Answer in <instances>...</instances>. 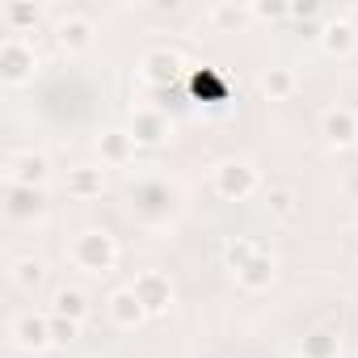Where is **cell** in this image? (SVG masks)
Instances as JSON below:
<instances>
[{
    "label": "cell",
    "mask_w": 358,
    "mask_h": 358,
    "mask_svg": "<svg viewBox=\"0 0 358 358\" xmlns=\"http://www.w3.org/2000/svg\"><path fill=\"white\" fill-rule=\"evenodd\" d=\"M72 266L76 270H89V274H110L118 266V241L106 232V228H85L76 232L72 249H68Z\"/></svg>",
    "instance_id": "obj_1"
},
{
    "label": "cell",
    "mask_w": 358,
    "mask_h": 358,
    "mask_svg": "<svg viewBox=\"0 0 358 358\" xmlns=\"http://www.w3.org/2000/svg\"><path fill=\"white\" fill-rule=\"evenodd\" d=\"M38 76V51L17 38V34H5L0 38V80H5L9 89H22Z\"/></svg>",
    "instance_id": "obj_2"
},
{
    "label": "cell",
    "mask_w": 358,
    "mask_h": 358,
    "mask_svg": "<svg viewBox=\"0 0 358 358\" xmlns=\"http://www.w3.org/2000/svg\"><path fill=\"white\" fill-rule=\"evenodd\" d=\"M257 169L249 164V160H224L220 169H215V190H220V199H228V203H245L253 190H257Z\"/></svg>",
    "instance_id": "obj_3"
},
{
    "label": "cell",
    "mask_w": 358,
    "mask_h": 358,
    "mask_svg": "<svg viewBox=\"0 0 358 358\" xmlns=\"http://www.w3.org/2000/svg\"><path fill=\"white\" fill-rule=\"evenodd\" d=\"M51 177V164H47V156L43 152H9L5 156V182L9 186H26V190H38L43 182Z\"/></svg>",
    "instance_id": "obj_4"
},
{
    "label": "cell",
    "mask_w": 358,
    "mask_h": 358,
    "mask_svg": "<svg viewBox=\"0 0 358 358\" xmlns=\"http://www.w3.org/2000/svg\"><path fill=\"white\" fill-rule=\"evenodd\" d=\"M131 291L139 295V303H143L148 316H164L173 308V282H169L164 270H139L135 282H131Z\"/></svg>",
    "instance_id": "obj_5"
},
{
    "label": "cell",
    "mask_w": 358,
    "mask_h": 358,
    "mask_svg": "<svg viewBox=\"0 0 358 358\" xmlns=\"http://www.w3.org/2000/svg\"><path fill=\"white\" fill-rule=\"evenodd\" d=\"M9 337L22 350H47L51 345V312H34V308L17 312L9 324Z\"/></svg>",
    "instance_id": "obj_6"
},
{
    "label": "cell",
    "mask_w": 358,
    "mask_h": 358,
    "mask_svg": "<svg viewBox=\"0 0 358 358\" xmlns=\"http://www.w3.org/2000/svg\"><path fill=\"white\" fill-rule=\"evenodd\" d=\"M320 135L329 139V148H354L358 143V114L345 106H329L320 114Z\"/></svg>",
    "instance_id": "obj_7"
},
{
    "label": "cell",
    "mask_w": 358,
    "mask_h": 358,
    "mask_svg": "<svg viewBox=\"0 0 358 358\" xmlns=\"http://www.w3.org/2000/svg\"><path fill=\"white\" fill-rule=\"evenodd\" d=\"M127 131L135 135V143H139V148H156V143H164V139L173 135V122H169L160 110L139 106V110L131 114V127H127Z\"/></svg>",
    "instance_id": "obj_8"
},
{
    "label": "cell",
    "mask_w": 358,
    "mask_h": 358,
    "mask_svg": "<svg viewBox=\"0 0 358 358\" xmlns=\"http://www.w3.org/2000/svg\"><path fill=\"white\" fill-rule=\"evenodd\" d=\"M55 38H59V47H64L68 55H80V51L93 47V22H89L85 13L68 9V13L59 17V26H55Z\"/></svg>",
    "instance_id": "obj_9"
},
{
    "label": "cell",
    "mask_w": 358,
    "mask_h": 358,
    "mask_svg": "<svg viewBox=\"0 0 358 358\" xmlns=\"http://www.w3.org/2000/svg\"><path fill=\"white\" fill-rule=\"evenodd\" d=\"M106 312H110V320L118 324V329H139L143 320H148V312H143V303H139V295L131 291V287H118V291H110V299H106Z\"/></svg>",
    "instance_id": "obj_10"
},
{
    "label": "cell",
    "mask_w": 358,
    "mask_h": 358,
    "mask_svg": "<svg viewBox=\"0 0 358 358\" xmlns=\"http://www.w3.org/2000/svg\"><path fill=\"white\" fill-rule=\"evenodd\" d=\"M299 190L295 186H287V182H270L266 186V211H270V220H278V224H295L299 220Z\"/></svg>",
    "instance_id": "obj_11"
},
{
    "label": "cell",
    "mask_w": 358,
    "mask_h": 358,
    "mask_svg": "<svg viewBox=\"0 0 358 358\" xmlns=\"http://www.w3.org/2000/svg\"><path fill=\"white\" fill-rule=\"evenodd\" d=\"M316 43H320L329 55H350V51L358 47V30H354V22H345V17H329V22L320 26Z\"/></svg>",
    "instance_id": "obj_12"
},
{
    "label": "cell",
    "mask_w": 358,
    "mask_h": 358,
    "mask_svg": "<svg viewBox=\"0 0 358 358\" xmlns=\"http://www.w3.org/2000/svg\"><path fill=\"white\" fill-rule=\"evenodd\" d=\"M135 135L131 131H101L97 135V152H101V164H127L135 160Z\"/></svg>",
    "instance_id": "obj_13"
},
{
    "label": "cell",
    "mask_w": 358,
    "mask_h": 358,
    "mask_svg": "<svg viewBox=\"0 0 358 358\" xmlns=\"http://www.w3.org/2000/svg\"><path fill=\"white\" fill-rule=\"evenodd\" d=\"M236 282H241V291H249V295L270 291V287H274V257H270V249H262V253L236 274Z\"/></svg>",
    "instance_id": "obj_14"
},
{
    "label": "cell",
    "mask_w": 358,
    "mask_h": 358,
    "mask_svg": "<svg viewBox=\"0 0 358 358\" xmlns=\"http://www.w3.org/2000/svg\"><path fill=\"white\" fill-rule=\"evenodd\" d=\"M101 190H106V169H97V164H76V169L68 173V194H72V199H101Z\"/></svg>",
    "instance_id": "obj_15"
},
{
    "label": "cell",
    "mask_w": 358,
    "mask_h": 358,
    "mask_svg": "<svg viewBox=\"0 0 358 358\" xmlns=\"http://www.w3.org/2000/svg\"><path fill=\"white\" fill-rule=\"evenodd\" d=\"M139 64H143V76H148L152 85H169V80L177 76V68H182V55L169 51V47H152Z\"/></svg>",
    "instance_id": "obj_16"
},
{
    "label": "cell",
    "mask_w": 358,
    "mask_h": 358,
    "mask_svg": "<svg viewBox=\"0 0 358 358\" xmlns=\"http://www.w3.org/2000/svg\"><path fill=\"white\" fill-rule=\"evenodd\" d=\"M257 89H262V97H270V101H287V97L299 89V76H295V68L278 64V68H266V72H262Z\"/></svg>",
    "instance_id": "obj_17"
},
{
    "label": "cell",
    "mask_w": 358,
    "mask_h": 358,
    "mask_svg": "<svg viewBox=\"0 0 358 358\" xmlns=\"http://www.w3.org/2000/svg\"><path fill=\"white\" fill-rule=\"evenodd\" d=\"M51 316L85 320V316H89V295H85L80 287H55V295H51Z\"/></svg>",
    "instance_id": "obj_18"
},
{
    "label": "cell",
    "mask_w": 358,
    "mask_h": 358,
    "mask_svg": "<svg viewBox=\"0 0 358 358\" xmlns=\"http://www.w3.org/2000/svg\"><path fill=\"white\" fill-rule=\"evenodd\" d=\"M9 278H13L17 291H38L47 282V266H43V257H17L9 266Z\"/></svg>",
    "instance_id": "obj_19"
},
{
    "label": "cell",
    "mask_w": 358,
    "mask_h": 358,
    "mask_svg": "<svg viewBox=\"0 0 358 358\" xmlns=\"http://www.w3.org/2000/svg\"><path fill=\"white\" fill-rule=\"evenodd\" d=\"M299 358H341V337L333 329H312L299 345Z\"/></svg>",
    "instance_id": "obj_20"
},
{
    "label": "cell",
    "mask_w": 358,
    "mask_h": 358,
    "mask_svg": "<svg viewBox=\"0 0 358 358\" xmlns=\"http://www.w3.org/2000/svg\"><path fill=\"white\" fill-rule=\"evenodd\" d=\"M262 249H266L262 241H253V236H236V241H228L224 262H228V270H232V274H241V270H245V266L262 253Z\"/></svg>",
    "instance_id": "obj_21"
},
{
    "label": "cell",
    "mask_w": 358,
    "mask_h": 358,
    "mask_svg": "<svg viewBox=\"0 0 358 358\" xmlns=\"http://www.w3.org/2000/svg\"><path fill=\"white\" fill-rule=\"evenodd\" d=\"M5 22H9V34L26 38L38 30V9L34 5H5Z\"/></svg>",
    "instance_id": "obj_22"
},
{
    "label": "cell",
    "mask_w": 358,
    "mask_h": 358,
    "mask_svg": "<svg viewBox=\"0 0 358 358\" xmlns=\"http://www.w3.org/2000/svg\"><path fill=\"white\" fill-rule=\"evenodd\" d=\"M9 211L26 215V211H43V190H26V186H9Z\"/></svg>",
    "instance_id": "obj_23"
},
{
    "label": "cell",
    "mask_w": 358,
    "mask_h": 358,
    "mask_svg": "<svg viewBox=\"0 0 358 358\" xmlns=\"http://www.w3.org/2000/svg\"><path fill=\"white\" fill-rule=\"evenodd\" d=\"M249 17H253V9H245V5H215V9H211V22H215V26H224V30L245 26Z\"/></svg>",
    "instance_id": "obj_24"
},
{
    "label": "cell",
    "mask_w": 358,
    "mask_h": 358,
    "mask_svg": "<svg viewBox=\"0 0 358 358\" xmlns=\"http://www.w3.org/2000/svg\"><path fill=\"white\" fill-rule=\"evenodd\" d=\"M190 85H194V97H207V93H211L215 101H224V97H228V85H224L215 72H194V76H190Z\"/></svg>",
    "instance_id": "obj_25"
},
{
    "label": "cell",
    "mask_w": 358,
    "mask_h": 358,
    "mask_svg": "<svg viewBox=\"0 0 358 358\" xmlns=\"http://www.w3.org/2000/svg\"><path fill=\"white\" fill-rule=\"evenodd\" d=\"M80 337V320H68V316H51V345H68Z\"/></svg>",
    "instance_id": "obj_26"
},
{
    "label": "cell",
    "mask_w": 358,
    "mask_h": 358,
    "mask_svg": "<svg viewBox=\"0 0 358 358\" xmlns=\"http://www.w3.org/2000/svg\"><path fill=\"white\" fill-rule=\"evenodd\" d=\"M287 13H291V5H253V17H266V22L287 17Z\"/></svg>",
    "instance_id": "obj_27"
},
{
    "label": "cell",
    "mask_w": 358,
    "mask_h": 358,
    "mask_svg": "<svg viewBox=\"0 0 358 358\" xmlns=\"http://www.w3.org/2000/svg\"><path fill=\"white\" fill-rule=\"evenodd\" d=\"M291 17H320V5H316V0H308V5H291Z\"/></svg>",
    "instance_id": "obj_28"
},
{
    "label": "cell",
    "mask_w": 358,
    "mask_h": 358,
    "mask_svg": "<svg viewBox=\"0 0 358 358\" xmlns=\"http://www.w3.org/2000/svg\"><path fill=\"white\" fill-rule=\"evenodd\" d=\"M354 278H358V262H354Z\"/></svg>",
    "instance_id": "obj_29"
},
{
    "label": "cell",
    "mask_w": 358,
    "mask_h": 358,
    "mask_svg": "<svg viewBox=\"0 0 358 358\" xmlns=\"http://www.w3.org/2000/svg\"><path fill=\"white\" fill-rule=\"evenodd\" d=\"M354 224H358V211H354Z\"/></svg>",
    "instance_id": "obj_30"
}]
</instances>
